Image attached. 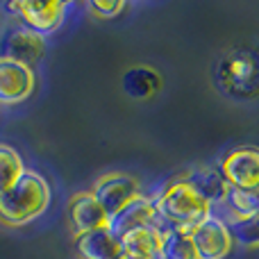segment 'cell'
<instances>
[{"label": "cell", "instance_id": "8", "mask_svg": "<svg viewBox=\"0 0 259 259\" xmlns=\"http://www.w3.org/2000/svg\"><path fill=\"white\" fill-rule=\"evenodd\" d=\"M34 71L25 64L0 57V105H18L34 91Z\"/></svg>", "mask_w": 259, "mask_h": 259}, {"label": "cell", "instance_id": "16", "mask_svg": "<svg viewBox=\"0 0 259 259\" xmlns=\"http://www.w3.org/2000/svg\"><path fill=\"white\" fill-rule=\"evenodd\" d=\"M161 259H200L191 232L178 228L161 230Z\"/></svg>", "mask_w": 259, "mask_h": 259}, {"label": "cell", "instance_id": "12", "mask_svg": "<svg viewBox=\"0 0 259 259\" xmlns=\"http://www.w3.org/2000/svg\"><path fill=\"white\" fill-rule=\"evenodd\" d=\"M161 255V225L139 228L121 237L118 259H159Z\"/></svg>", "mask_w": 259, "mask_h": 259}, {"label": "cell", "instance_id": "3", "mask_svg": "<svg viewBox=\"0 0 259 259\" xmlns=\"http://www.w3.org/2000/svg\"><path fill=\"white\" fill-rule=\"evenodd\" d=\"M5 12L14 14L21 21L23 27L36 32V34L46 36L53 34L59 25L64 23V12L66 5L64 3H41V0H18V3L5 5Z\"/></svg>", "mask_w": 259, "mask_h": 259}, {"label": "cell", "instance_id": "19", "mask_svg": "<svg viewBox=\"0 0 259 259\" xmlns=\"http://www.w3.org/2000/svg\"><path fill=\"white\" fill-rule=\"evenodd\" d=\"M225 207L230 209V216H257L259 214V189L241 191L230 189L225 198Z\"/></svg>", "mask_w": 259, "mask_h": 259}, {"label": "cell", "instance_id": "20", "mask_svg": "<svg viewBox=\"0 0 259 259\" xmlns=\"http://www.w3.org/2000/svg\"><path fill=\"white\" fill-rule=\"evenodd\" d=\"M89 9L96 14L98 18H116L118 14L125 9V3L116 0V3H103V0H91Z\"/></svg>", "mask_w": 259, "mask_h": 259}, {"label": "cell", "instance_id": "6", "mask_svg": "<svg viewBox=\"0 0 259 259\" xmlns=\"http://www.w3.org/2000/svg\"><path fill=\"white\" fill-rule=\"evenodd\" d=\"M221 173L225 175L230 189L250 191L259 189V150L257 148H237L221 161Z\"/></svg>", "mask_w": 259, "mask_h": 259}, {"label": "cell", "instance_id": "14", "mask_svg": "<svg viewBox=\"0 0 259 259\" xmlns=\"http://www.w3.org/2000/svg\"><path fill=\"white\" fill-rule=\"evenodd\" d=\"M259 73L257 59L250 53H234L230 55L221 66V80L230 87V89H246L250 80Z\"/></svg>", "mask_w": 259, "mask_h": 259}, {"label": "cell", "instance_id": "21", "mask_svg": "<svg viewBox=\"0 0 259 259\" xmlns=\"http://www.w3.org/2000/svg\"><path fill=\"white\" fill-rule=\"evenodd\" d=\"M159 259H161V257H159Z\"/></svg>", "mask_w": 259, "mask_h": 259}, {"label": "cell", "instance_id": "4", "mask_svg": "<svg viewBox=\"0 0 259 259\" xmlns=\"http://www.w3.org/2000/svg\"><path fill=\"white\" fill-rule=\"evenodd\" d=\"M191 239L200 259H225L234 243L228 221L223 216H216L214 211L191 230Z\"/></svg>", "mask_w": 259, "mask_h": 259}, {"label": "cell", "instance_id": "18", "mask_svg": "<svg viewBox=\"0 0 259 259\" xmlns=\"http://www.w3.org/2000/svg\"><path fill=\"white\" fill-rule=\"evenodd\" d=\"M232 239L246 248H259V214L257 216H228Z\"/></svg>", "mask_w": 259, "mask_h": 259}, {"label": "cell", "instance_id": "7", "mask_svg": "<svg viewBox=\"0 0 259 259\" xmlns=\"http://www.w3.org/2000/svg\"><path fill=\"white\" fill-rule=\"evenodd\" d=\"M44 53H46V39L23 25L7 30L3 34V39H0V57L25 64L30 68L32 64L44 57Z\"/></svg>", "mask_w": 259, "mask_h": 259}, {"label": "cell", "instance_id": "15", "mask_svg": "<svg viewBox=\"0 0 259 259\" xmlns=\"http://www.w3.org/2000/svg\"><path fill=\"white\" fill-rule=\"evenodd\" d=\"M161 77L155 68L148 66H134L123 75V91L134 100H146L159 91Z\"/></svg>", "mask_w": 259, "mask_h": 259}, {"label": "cell", "instance_id": "13", "mask_svg": "<svg viewBox=\"0 0 259 259\" xmlns=\"http://www.w3.org/2000/svg\"><path fill=\"white\" fill-rule=\"evenodd\" d=\"M80 259H118L121 257V239H116L109 228H100L77 237L75 241Z\"/></svg>", "mask_w": 259, "mask_h": 259}, {"label": "cell", "instance_id": "17", "mask_svg": "<svg viewBox=\"0 0 259 259\" xmlns=\"http://www.w3.org/2000/svg\"><path fill=\"white\" fill-rule=\"evenodd\" d=\"M23 173H25V164H23L21 155L12 146L0 143V196L7 193L18 182Z\"/></svg>", "mask_w": 259, "mask_h": 259}, {"label": "cell", "instance_id": "9", "mask_svg": "<svg viewBox=\"0 0 259 259\" xmlns=\"http://www.w3.org/2000/svg\"><path fill=\"white\" fill-rule=\"evenodd\" d=\"M68 225H71L75 237H82L87 232L107 228L109 216L103 209V205L94 198V193L84 191V193H75L71 198V202H68Z\"/></svg>", "mask_w": 259, "mask_h": 259}, {"label": "cell", "instance_id": "2", "mask_svg": "<svg viewBox=\"0 0 259 259\" xmlns=\"http://www.w3.org/2000/svg\"><path fill=\"white\" fill-rule=\"evenodd\" d=\"M50 207V187L39 173L27 170L7 193L0 196V223L21 228L36 221Z\"/></svg>", "mask_w": 259, "mask_h": 259}, {"label": "cell", "instance_id": "10", "mask_svg": "<svg viewBox=\"0 0 259 259\" xmlns=\"http://www.w3.org/2000/svg\"><path fill=\"white\" fill-rule=\"evenodd\" d=\"M148 225H159V216H157L152 198L139 196V198H134L130 205L123 207L116 216L109 219L107 228L112 230L114 237L121 239V237H125L127 232H132V230L148 228Z\"/></svg>", "mask_w": 259, "mask_h": 259}, {"label": "cell", "instance_id": "5", "mask_svg": "<svg viewBox=\"0 0 259 259\" xmlns=\"http://www.w3.org/2000/svg\"><path fill=\"white\" fill-rule=\"evenodd\" d=\"M94 198L103 205V209L107 211V216H116L118 211L125 205L134 200V198L141 196V189L139 182L127 173H107L94 184L91 189Z\"/></svg>", "mask_w": 259, "mask_h": 259}, {"label": "cell", "instance_id": "11", "mask_svg": "<svg viewBox=\"0 0 259 259\" xmlns=\"http://www.w3.org/2000/svg\"><path fill=\"white\" fill-rule=\"evenodd\" d=\"M187 184H191L211 207L225 205V198L230 193V184L225 180V175L221 173L219 166H196V168L187 170L184 175H180Z\"/></svg>", "mask_w": 259, "mask_h": 259}, {"label": "cell", "instance_id": "1", "mask_svg": "<svg viewBox=\"0 0 259 259\" xmlns=\"http://www.w3.org/2000/svg\"><path fill=\"white\" fill-rule=\"evenodd\" d=\"M155 202L159 225L164 228H178L191 232L200 221L214 211V207L182 178H175L159 191V196L152 198Z\"/></svg>", "mask_w": 259, "mask_h": 259}]
</instances>
